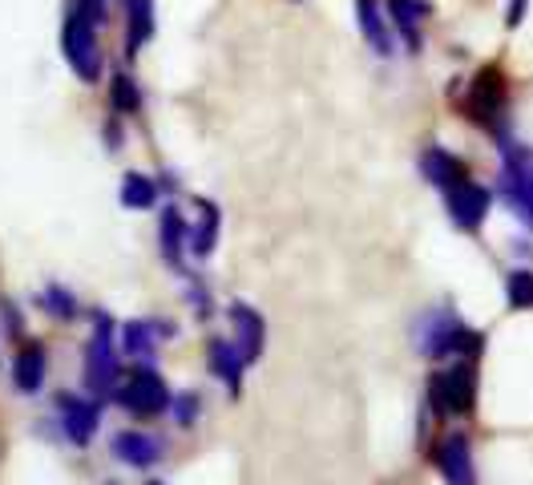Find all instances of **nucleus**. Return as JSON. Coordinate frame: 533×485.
<instances>
[{
    "mask_svg": "<svg viewBox=\"0 0 533 485\" xmlns=\"http://www.w3.org/2000/svg\"><path fill=\"white\" fill-rule=\"evenodd\" d=\"M473 405H477V372H473L469 360H461V364H453V368H445L429 380V409L437 417H445V413H465L469 417Z\"/></svg>",
    "mask_w": 533,
    "mask_h": 485,
    "instance_id": "obj_1",
    "label": "nucleus"
},
{
    "mask_svg": "<svg viewBox=\"0 0 533 485\" xmlns=\"http://www.w3.org/2000/svg\"><path fill=\"white\" fill-rule=\"evenodd\" d=\"M61 49H65V61L73 65V73L81 81L101 77V49H97V37H93V21L85 13L69 9L65 29H61Z\"/></svg>",
    "mask_w": 533,
    "mask_h": 485,
    "instance_id": "obj_2",
    "label": "nucleus"
},
{
    "mask_svg": "<svg viewBox=\"0 0 533 485\" xmlns=\"http://www.w3.org/2000/svg\"><path fill=\"white\" fill-rule=\"evenodd\" d=\"M93 344H89V352H85V384L93 388L97 397H105V393H114V384H118V356H114V340H110V316L105 312H97L93 316Z\"/></svg>",
    "mask_w": 533,
    "mask_h": 485,
    "instance_id": "obj_3",
    "label": "nucleus"
},
{
    "mask_svg": "<svg viewBox=\"0 0 533 485\" xmlns=\"http://www.w3.org/2000/svg\"><path fill=\"white\" fill-rule=\"evenodd\" d=\"M465 110H469V118H473L477 126H489V130L501 126V110H505V77H501L497 65H485V69L477 73V81H473V89H469V97H465Z\"/></svg>",
    "mask_w": 533,
    "mask_h": 485,
    "instance_id": "obj_4",
    "label": "nucleus"
},
{
    "mask_svg": "<svg viewBox=\"0 0 533 485\" xmlns=\"http://www.w3.org/2000/svg\"><path fill=\"white\" fill-rule=\"evenodd\" d=\"M122 405L134 417H158V413L170 409V393H166V384L154 368H134V376L122 388Z\"/></svg>",
    "mask_w": 533,
    "mask_h": 485,
    "instance_id": "obj_5",
    "label": "nucleus"
},
{
    "mask_svg": "<svg viewBox=\"0 0 533 485\" xmlns=\"http://www.w3.org/2000/svg\"><path fill=\"white\" fill-rule=\"evenodd\" d=\"M445 199H449V211H453V223L465 227V231H477L493 207V194L485 186H477L473 178H465L461 186L445 190Z\"/></svg>",
    "mask_w": 533,
    "mask_h": 485,
    "instance_id": "obj_6",
    "label": "nucleus"
},
{
    "mask_svg": "<svg viewBox=\"0 0 533 485\" xmlns=\"http://www.w3.org/2000/svg\"><path fill=\"white\" fill-rule=\"evenodd\" d=\"M61 405V425H65V437L73 445H89L93 433H97V421H101V409L93 401H77V397H57Z\"/></svg>",
    "mask_w": 533,
    "mask_h": 485,
    "instance_id": "obj_7",
    "label": "nucleus"
},
{
    "mask_svg": "<svg viewBox=\"0 0 533 485\" xmlns=\"http://www.w3.org/2000/svg\"><path fill=\"white\" fill-rule=\"evenodd\" d=\"M437 465H441V473H445L449 485H477L465 433H449V437H445V445L437 449Z\"/></svg>",
    "mask_w": 533,
    "mask_h": 485,
    "instance_id": "obj_8",
    "label": "nucleus"
},
{
    "mask_svg": "<svg viewBox=\"0 0 533 485\" xmlns=\"http://www.w3.org/2000/svg\"><path fill=\"white\" fill-rule=\"evenodd\" d=\"M501 190L509 194L513 207H517L525 219H533V166H529L525 154H513V150H509V166H505Z\"/></svg>",
    "mask_w": 533,
    "mask_h": 485,
    "instance_id": "obj_9",
    "label": "nucleus"
},
{
    "mask_svg": "<svg viewBox=\"0 0 533 485\" xmlns=\"http://www.w3.org/2000/svg\"><path fill=\"white\" fill-rule=\"evenodd\" d=\"M231 324H235V344H239L243 360H247V364L259 360V356H263V336H267L263 316H259L255 308H247V304H235V308H231Z\"/></svg>",
    "mask_w": 533,
    "mask_h": 485,
    "instance_id": "obj_10",
    "label": "nucleus"
},
{
    "mask_svg": "<svg viewBox=\"0 0 533 485\" xmlns=\"http://www.w3.org/2000/svg\"><path fill=\"white\" fill-rule=\"evenodd\" d=\"M420 170H424V178H429L433 186H441V190H453V186H461V182L469 178L465 162H461V158H453V154H449V150H441V146L424 150Z\"/></svg>",
    "mask_w": 533,
    "mask_h": 485,
    "instance_id": "obj_11",
    "label": "nucleus"
},
{
    "mask_svg": "<svg viewBox=\"0 0 533 485\" xmlns=\"http://www.w3.org/2000/svg\"><path fill=\"white\" fill-rule=\"evenodd\" d=\"M114 457L134 465V469H150L162 457V445L150 433H118L114 437Z\"/></svg>",
    "mask_w": 533,
    "mask_h": 485,
    "instance_id": "obj_12",
    "label": "nucleus"
},
{
    "mask_svg": "<svg viewBox=\"0 0 533 485\" xmlns=\"http://www.w3.org/2000/svg\"><path fill=\"white\" fill-rule=\"evenodd\" d=\"M243 352L235 340H210V372H215L231 393H239V380H243Z\"/></svg>",
    "mask_w": 533,
    "mask_h": 485,
    "instance_id": "obj_13",
    "label": "nucleus"
},
{
    "mask_svg": "<svg viewBox=\"0 0 533 485\" xmlns=\"http://www.w3.org/2000/svg\"><path fill=\"white\" fill-rule=\"evenodd\" d=\"M13 384L21 388V393H37V388L45 384V348L41 344H25L13 360Z\"/></svg>",
    "mask_w": 533,
    "mask_h": 485,
    "instance_id": "obj_14",
    "label": "nucleus"
},
{
    "mask_svg": "<svg viewBox=\"0 0 533 485\" xmlns=\"http://www.w3.org/2000/svg\"><path fill=\"white\" fill-rule=\"evenodd\" d=\"M356 17H360V33L368 37V45L380 57H388L392 53V37H388V25H384V13H380L376 0H356Z\"/></svg>",
    "mask_w": 533,
    "mask_h": 485,
    "instance_id": "obj_15",
    "label": "nucleus"
},
{
    "mask_svg": "<svg viewBox=\"0 0 533 485\" xmlns=\"http://www.w3.org/2000/svg\"><path fill=\"white\" fill-rule=\"evenodd\" d=\"M158 332H174V328H162V324H150V320H130L126 328H122V344H126V352L130 356H138V360H150L154 352H158Z\"/></svg>",
    "mask_w": 533,
    "mask_h": 485,
    "instance_id": "obj_16",
    "label": "nucleus"
},
{
    "mask_svg": "<svg viewBox=\"0 0 533 485\" xmlns=\"http://www.w3.org/2000/svg\"><path fill=\"white\" fill-rule=\"evenodd\" d=\"M388 13H392V21H396V29L404 33V41L416 49V45H420L416 25L433 13V9H429V0H388Z\"/></svg>",
    "mask_w": 533,
    "mask_h": 485,
    "instance_id": "obj_17",
    "label": "nucleus"
},
{
    "mask_svg": "<svg viewBox=\"0 0 533 485\" xmlns=\"http://www.w3.org/2000/svg\"><path fill=\"white\" fill-rule=\"evenodd\" d=\"M198 227L190 231V251L198 255V259H206L210 251H215V243H219V207L215 203H198Z\"/></svg>",
    "mask_w": 533,
    "mask_h": 485,
    "instance_id": "obj_18",
    "label": "nucleus"
},
{
    "mask_svg": "<svg viewBox=\"0 0 533 485\" xmlns=\"http://www.w3.org/2000/svg\"><path fill=\"white\" fill-rule=\"evenodd\" d=\"M154 33V0H130V29H126V53L134 57L138 45H146Z\"/></svg>",
    "mask_w": 533,
    "mask_h": 485,
    "instance_id": "obj_19",
    "label": "nucleus"
},
{
    "mask_svg": "<svg viewBox=\"0 0 533 485\" xmlns=\"http://www.w3.org/2000/svg\"><path fill=\"white\" fill-rule=\"evenodd\" d=\"M122 203L130 211H146V207L158 203V186L146 174H126V182H122Z\"/></svg>",
    "mask_w": 533,
    "mask_h": 485,
    "instance_id": "obj_20",
    "label": "nucleus"
},
{
    "mask_svg": "<svg viewBox=\"0 0 533 485\" xmlns=\"http://www.w3.org/2000/svg\"><path fill=\"white\" fill-rule=\"evenodd\" d=\"M182 243H190L186 239V223H182V215L174 207H166V215H162V255H166V263L182 259Z\"/></svg>",
    "mask_w": 533,
    "mask_h": 485,
    "instance_id": "obj_21",
    "label": "nucleus"
},
{
    "mask_svg": "<svg viewBox=\"0 0 533 485\" xmlns=\"http://www.w3.org/2000/svg\"><path fill=\"white\" fill-rule=\"evenodd\" d=\"M110 106H114L118 114H138L142 93H138V85H134L130 73H118V77H114V85H110Z\"/></svg>",
    "mask_w": 533,
    "mask_h": 485,
    "instance_id": "obj_22",
    "label": "nucleus"
},
{
    "mask_svg": "<svg viewBox=\"0 0 533 485\" xmlns=\"http://www.w3.org/2000/svg\"><path fill=\"white\" fill-rule=\"evenodd\" d=\"M45 308H49L57 320H73V316H77V300L69 296L61 283H49V287H45Z\"/></svg>",
    "mask_w": 533,
    "mask_h": 485,
    "instance_id": "obj_23",
    "label": "nucleus"
},
{
    "mask_svg": "<svg viewBox=\"0 0 533 485\" xmlns=\"http://www.w3.org/2000/svg\"><path fill=\"white\" fill-rule=\"evenodd\" d=\"M509 304L521 312V308H533V271H513L509 275Z\"/></svg>",
    "mask_w": 533,
    "mask_h": 485,
    "instance_id": "obj_24",
    "label": "nucleus"
},
{
    "mask_svg": "<svg viewBox=\"0 0 533 485\" xmlns=\"http://www.w3.org/2000/svg\"><path fill=\"white\" fill-rule=\"evenodd\" d=\"M453 352H457V356H477V352H481V332L457 324V332H453Z\"/></svg>",
    "mask_w": 533,
    "mask_h": 485,
    "instance_id": "obj_25",
    "label": "nucleus"
},
{
    "mask_svg": "<svg viewBox=\"0 0 533 485\" xmlns=\"http://www.w3.org/2000/svg\"><path fill=\"white\" fill-rule=\"evenodd\" d=\"M174 417H178V425H194V417H198V397H178V405H174Z\"/></svg>",
    "mask_w": 533,
    "mask_h": 485,
    "instance_id": "obj_26",
    "label": "nucleus"
},
{
    "mask_svg": "<svg viewBox=\"0 0 533 485\" xmlns=\"http://www.w3.org/2000/svg\"><path fill=\"white\" fill-rule=\"evenodd\" d=\"M73 9L85 13L93 25H105V0H73Z\"/></svg>",
    "mask_w": 533,
    "mask_h": 485,
    "instance_id": "obj_27",
    "label": "nucleus"
},
{
    "mask_svg": "<svg viewBox=\"0 0 533 485\" xmlns=\"http://www.w3.org/2000/svg\"><path fill=\"white\" fill-rule=\"evenodd\" d=\"M521 13H525V0H509V25H521Z\"/></svg>",
    "mask_w": 533,
    "mask_h": 485,
    "instance_id": "obj_28",
    "label": "nucleus"
},
{
    "mask_svg": "<svg viewBox=\"0 0 533 485\" xmlns=\"http://www.w3.org/2000/svg\"><path fill=\"white\" fill-rule=\"evenodd\" d=\"M150 485H162V481H150Z\"/></svg>",
    "mask_w": 533,
    "mask_h": 485,
    "instance_id": "obj_29",
    "label": "nucleus"
}]
</instances>
